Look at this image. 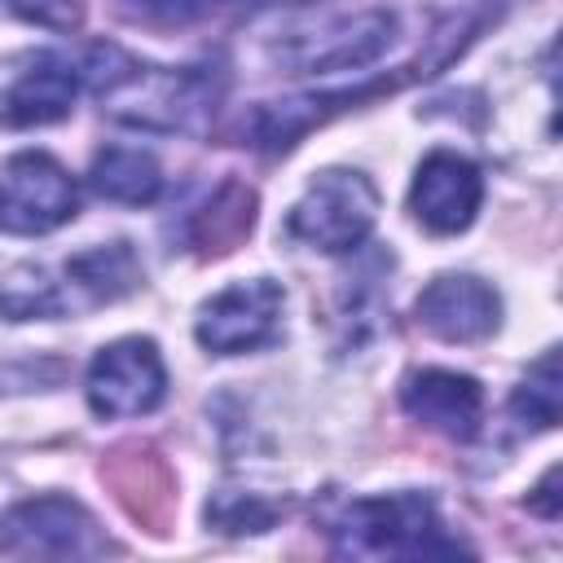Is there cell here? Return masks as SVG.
Returning <instances> with one entry per match:
<instances>
[{
	"label": "cell",
	"instance_id": "6da1fadb",
	"mask_svg": "<svg viewBox=\"0 0 563 563\" xmlns=\"http://www.w3.org/2000/svg\"><path fill=\"white\" fill-rule=\"evenodd\" d=\"M101 110L141 132H198L220 101V75L202 66H150L114 44H92L84 62Z\"/></svg>",
	"mask_w": 563,
	"mask_h": 563
},
{
	"label": "cell",
	"instance_id": "7a4b0ae2",
	"mask_svg": "<svg viewBox=\"0 0 563 563\" xmlns=\"http://www.w3.org/2000/svg\"><path fill=\"white\" fill-rule=\"evenodd\" d=\"M330 541L339 554L352 559H418L462 550L444 537V523L427 493L356 497L330 519Z\"/></svg>",
	"mask_w": 563,
	"mask_h": 563
},
{
	"label": "cell",
	"instance_id": "3957f363",
	"mask_svg": "<svg viewBox=\"0 0 563 563\" xmlns=\"http://www.w3.org/2000/svg\"><path fill=\"white\" fill-rule=\"evenodd\" d=\"M391 40H396V13L361 9V13L312 18L277 31L268 40V57L290 75H330V70H361L378 62L391 48Z\"/></svg>",
	"mask_w": 563,
	"mask_h": 563
},
{
	"label": "cell",
	"instance_id": "277c9868",
	"mask_svg": "<svg viewBox=\"0 0 563 563\" xmlns=\"http://www.w3.org/2000/svg\"><path fill=\"white\" fill-rule=\"evenodd\" d=\"M374 220H378V189L369 185V176L352 167H330L308 180L303 198L286 216V233L312 251L343 255L369 238Z\"/></svg>",
	"mask_w": 563,
	"mask_h": 563
},
{
	"label": "cell",
	"instance_id": "5b68a950",
	"mask_svg": "<svg viewBox=\"0 0 563 563\" xmlns=\"http://www.w3.org/2000/svg\"><path fill=\"white\" fill-rule=\"evenodd\" d=\"M0 550L13 559H101L114 545L70 497H26L0 515Z\"/></svg>",
	"mask_w": 563,
	"mask_h": 563
},
{
	"label": "cell",
	"instance_id": "8992f818",
	"mask_svg": "<svg viewBox=\"0 0 563 563\" xmlns=\"http://www.w3.org/2000/svg\"><path fill=\"white\" fill-rule=\"evenodd\" d=\"M75 211L79 189L57 158L26 150L0 167V233L40 238L75 220Z\"/></svg>",
	"mask_w": 563,
	"mask_h": 563
},
{
	"label": "cell",
	"instance_id": "52a82bcc",
	"mask_svg": "<svg viewBox=\"0 0 563 563\" xmlns=\"http://www.w3.org/2000/svg\"><path fill=\"white\" fill-rule=\"evenodd\" d=\"M282 308H286V295L273 277L233 282L198 308L194 334L216 356L260 352V347L282 339Z\"/></svg>",
	"mask_w": 563,
	"mask_h": 563
},
{
	"label": "cell",
	"instance_id": "ba28073f",
	"mask_svg": "<svg viewBox=\"0 0 563 563\" xmlns=\"http://www.w3.org/2000/svg\"><path fill=\"white\" fill-rule=\"evenodd\" d=\"M88 409L97 418H141L167 396V369L154 339H114L88 365Z\"/></svg>",
	"mask_w": 563,
	"mask_h": 563
},
{
	"label": "cell",
	"instance_id": "9c48e42d",
	"mask_svg": "<svg viewBox=\"0 0 563 563\" xmlns=\"http://www.w3.org/2000/svg\"><path fill=\"white\" fill-rule=\"evenodd\" d=\"M84 66L66 53H22L0 66V128H44L75 110Z\"/></svg>",
	"mask_w": 563,
	"mask_h": 563
},
{
	"label": "cell",
	"instance_id": "30bf717a",
	"mask_svg": "<svg viewBox=\"0 0 563 563\" xmlns=\"http://www.w3.org/2000/svg\"><path fill=\"white\" fill-rule=\"evenodd\" d=\"M479 202H484V176L466 154L435 150L418 163V176L409 189V211L427 233H435V238L462 233L475 220Z\"/></svg>",
	"mask_w": 563,
	"mask_h": 563
},
{
	"label": "cell",
	"instance_id": "8fae6325",
	"mask_svg": "<svg viewBox=\"0 0 563 563\" xmlns=\"http://www.w3.org/2000/svg\"><path fill=\"white\" fill-rule=\"evenodd\" d=\"M413 312H418V325L444 343H479L497 330L501 299L488 282L471 273H444L418 295Z\"/></svg>",
	"mask_w": 563,
	"mask_h": 563
},
{
	"label": "cell",
	"instance_id": "7c38bea8",
	"mask_svg": "<svg viewBox=\"0 0 563 563\" xmlns=\"http://www.w3.org/2000/svg\"><path fill=\"white\" fill-rule=\"evenodd\" d=\"M400 405L413 422L453 440H471L484 418V387L457 369H413L400 383Z\"/></svg>",
	"mask_w": 563,
	"mask_h": 563
},
{
	"label": "cell",
	"instance_id": "4fadbf2b",
	"mask_svg": "<svg viewBox=\"0 0 563 563\" xmlns=\"http://www.w3.org/2000/svg\"><path fill=\"white\" fill-rule=\"evenodd\" d=\"M88 185L123 207H150L163 194V167L141 145H106L88 167Z\"/></svg>",
	"mask_w": 563,
	"mask_h": 563
},
{
	"label": "cell",
	"instance_id": "5bb4252c",
	"mask_svg": "<svg viewBox=\"0 0 563 563\" xmlns=\"http://www.w3.org/2000/svg\"><path fill=\"white\" fill-rule=\"evenodd\" d=\"M66 282L70 290H84L92 303H110V299H123L141 282V264L128 242H106V246L79 251L66 264Z\"/></svg>",
	"mask_w": 563,
	"mask_h": 563
},
{
	"label": "cell",
	"instance_id": "9a60e30c",
	"mask_svg": "<svg viewBox=\"0 0 563 563\" xmlns=\"http://www.w3.org/2000/svg\"><path fill=\"white\" fill-rule=\"evenodd\" d=\"M66 308H75L70 286L53 282L48 268L22 264L9 273V282L0 286V317L9 321H35V317H62Z\"/></svg>",
	"mask_w": 563,
	"mask_h": 563
},
{
	"label": "cell",
	"instance_id": "2e32d148",
	"mask_svg": "<svg viewBox=\"0 0 563 563\" xmlns=\"http://www.w3.org/2000/svg\"><path fill=\"white\" fill-rule=\"evenodd\" d=\"M255 224V194L242 185H224L211 194L202 211H194V242L202 251H229Z\"/></svg>",
	"mask_w": 563,
	"mask_h": 563
},
{
	"label": "cell",
	"instance_id": "e0dca14e",
	"mask_svg": "<svg viewBox=\"0 0 563 563\" xmlns=\"http://www.w3.org/2000/svg\"><path fill=\"white\" fill-rule=\"evenodd\" d=\"M559 400H563V391H559V352L545 347L528 365V374L519 378V387L510 396V413L519 418V427L550 431L559 422Z\"/></svg>",
	"mask_w": 563,
	"mask_h": 563
},
{
	"label": "cell",
	"instance_id": "ac0fdd59",
	"mask_svg": "<svg viewBox=\"0 0 563 563\" xmlns=\"http://www.w3.org/2000/svg\"><path fill=\"white\" fill-rule=\"evenodd\" d=\"M220 0H114V9L136 22V26H154V31H180L194 26L202 18L216 13Z\"/></svg>",
	"mask_w": 563,
	"mask_h": 563
},
{
	"label": "cell",
	"instance_id": "d6986e66",
	"mask_svg": "<svg viewBox=\"0 0 563 563\" xmlns=\"http://www.w3.org/2000/svg\"><path fill=\"white\" fill-rule=\"evenodd\" d=\"M207 519H211V523H220L224 532H264V528L273 523V510H268V506H260L255 497L224 493V497L216 501V510L207 506Z\"/></svg>",
	"mask_w": 563,
	"mask_h": 563
},
{
	"label": "cell",
	"instance_id": "ffe728a7",
	"mask_svg": "<svg viewBox=\"0 0 563 563\" xmlns=\"http://www.w3.org/2000/svg\"><path fill=\"white\" fill-rule=\"evenodd\" d=\"M9 9L22 22L48 26V31H75L84 22V0H9Z\"/></svg>",
	"mask_w": 563,
	"mask_h": 563
},
{
	"label": "cell",
	"instance_id": "44dd1931",
	"mask_svg": "<svg viewBox=\"0 0 563 563\" xmlns=\"http://www.w3.org/2000/svg\"><path fill=\"white\" fill-rule=\"evenodd\" d=\"M554 484H559V466H550L545 471V479L532 488V497H528V506L541 515V519H559V493H554Z\"/></svg>",
	"mask_w": 563,
	"mask_h": 563
}]
</instances>
